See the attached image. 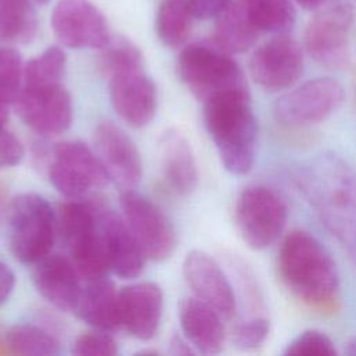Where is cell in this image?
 <instances>
[{
	"label": "cell",
	"instance_id": "cell-1",
	"mask_svg": "<svg viewBox=\"0 0 356 356\" xmlns=\"http://www.w3.org/2000/svg\"><path fill=\"white\" fill-rule=\"evenodd\" d=\"M277 270L289 293L312 312L334 314L339 309L337 264L325 246L310 232L295 229L284 238Z\"/></svg>",
	"mask_w": 356,
	"mask_h": 356
},
{
	"label": "cell",
	"instance_id": "cell-2",
	"mask_svg": "<svg viewBox=\"0 0 356 356\" xmlns=\"http://www.w3.org/2000/svg\"><path fill=\"white\" fill-rule=\"evenodd\" d=\"M298 184L327 229L356 266V177L334 153H321L298 172Z\"/></svg>",
	"mask_w": 356,
	"mask_h": 356
},
{
	"label": "cell",
	"instance_id": "cell-3",
	"mask_svg": "<svg viewBox=\"0 0 356 356\" xmlns=\"http://www.w3.org/2000/svg\"><path fill=\"white\" fill-rule=\"evenodd\" d=\"M203 122L224 168L235 175L248 174L254 163L257 142L250 95H229L204 103Z\"/></svg>",
	"mask_w": 356,
	"mask_h": 356
},
{
	"label": "cell",
	"instance_id": "cell-4",
	"mask_svg": "<svg viewBox=\"0 0 356 356\" xmlns=\"http://www.w3.org/2000/svg\"><path fill=\"white\" fill-rule=\"evenodd\" d=\"M103 203L88 195L68 199L57 211L58 235L85 281L110 273L99 231V211Z\"/></svg>",
	"mask_w": 356,
	"mask_h": 356
},
{
	"label": "cell",
	"instance_id": "cell-5",
	"mask_svg": "<svg viewBox=\"0 0 356 356\" xmlns=\"http://www.w3.org/2000/svg\"><path fill=\"white\" fill-rule=\"evenodd\" d=\"M178 74L188 90L203 104L229 95H249L241 67L216 44L186 46L178 58Z\"/></svg>",
	"mask_w": 356,
	"mask_h": 356
},
{
	"label": "cell",
	"instance_id": "cell-6",
	"mask_svg": "<svg viewBox=\"0 0 356 356\" xmlns=\"http://www.w3.org/2000/svg\"><path fill=\"white\" fill-rule=\"evenodd\" d=\"M6 220L8 249L18 261L35 264L51 252L58 235L57 211L43 196L32 192L15 196Z\"/></svg>",
	"mask_w": 356,
	"mask_h": 356
},
{
	"label": "cell",
	"instance_id": "cell-7",
	"mask_svg": "<svg viewBox=\"0 0 356 356\" xmlns=\"http://www.w3.org/2000/svg\"><path fill=\"white\" fill-rule=\"evenodd\" d=\"M286 217L284 199L267 185H248L236 197L235 227L241 239L253 250L273 245L284 231Z\"/></svg>",
	"mask_w": 356,
	"mask_h": 356
},
{
	"label": "cell",
	"instance_id": "cell-8",
	"mask_svg": "<svg viewBox=\"0 0 356 356\" xmlns=\"http://www.w3.org/2000/svg\"><path fill=\"white\" fill-rule=\"evenodd\" d=\"M46 168L51 185L67 199L88 196L110 181L96 150L81 140L56 143Z\"/></svg>",
	"mask_w": 356,
	"mask_h": 356
},
{
	"label": "cell",
	"instance_id": "cell-9",
	"mask_svg": "<svg viewBox=\"0 0 356 356\" xmlns=\"http://www.w3.org/2000/svg\"><path fill=\"white\" fill-rule=\"evenodd\" d=\"M342 85L330 76L306 81L284 93L274 104L275 121L286 129H302L325 121L343 103Z\"/></svg>",
	"mask_w": 356,
	"mask_h": 356
},
{
	"label": "cell",
	"instance_id": "cell-10",
	"mask_svg": "<svg viewBox=\"0 0 356 356\" xmlns=\"http://www.w3.org/2000/svg\"><path fill=\"white\" fill-rule=\"evenodd\" d=\"M355 11L349 4H328L310 19L305 31V47L320 65L341 70L350 60V31Z\"/></svg>",
	"mask_w": 356,
	"mask_h": 356
},
{
	"label": "cell",
	"instance_id": "cell-11",
	"mask_svg": "<svg viewBox=\"0 0 356 356\" xmlns=\"http://www.w3.org/2000/svg\"><path fill=\"white\" fill-rule=\"evenodd\" d=\"M120 207L147 260L160 263L172 256L177 234L168 217L154 202L135 189H125L120 195Z\"/></svg>",
	"mask_w": 356,
	"mask_h": 356
},
{
	"label": "cell",
	"instance_id": "cell-12",
	"mask_svg": "<svg viewBox=\"0 0 356 356\" xmlns=\"http://www.w3.org/2000/svg\"><path fill=\"white\" fill-rule=\"evenodd\" d=\"M106 76L110 102L118 117L132 128L149 125L157 113L159 95L143 64L127 65Z\"/></svg>",
	"mask_w": 356,
	"mask_h": 356
},
{
	"label": "cell",
	"instance_id": "cell-13",
	"mask_svg": "<svg viewBox=\"0 0 356 356\" xmlns=\"http://www.w3.org/2000/svg\"><path fill=\"white\" fill-rule=\"evenodd\" d=\"M249 72L253 82L264 92L277 93L289 89L303 72V51L296 40L280 33L253 51Z\"/></svg>",
	"mask_w": 356,
	"mask_h": 356
},
{
	"label": "cell",
	"instance_id": "cell-14",
	"mask_svg": "<svg viewBox=\"0 0 356 356\" xmlns=\"http://www.w3.org/2000/svg\"><path fill=\"white\" fill-rule=\"evenodd\" d=\"M14 104L24 124L42 136L60 135L72 122V100L63 83L22 86Z\"/></svg>",
	"mask_w": 356,
	"mask_h": 356
},
{
	"label": "cell",
	"instance_id": "cell-15",
	"mask_svg": "<svg viewBox=\"0 0 356 356\" xmlns=\"http://www.w3.org/2000/svg\"><path fill=\"white\" fill-rule=\"evenodd\" d=\"M51 28L58 42L70 49H103L111 39L103 14L90 0H58Z\"/></svg>",
	"mask_w": 356,
	"mask_h": 356
},
{
	"label": "cell",
	"instance_id": "cell-16",
	"mask_svg": "<svg viewBox=\"0 0 356 356\" xmlns=\"http://www.w3.org/2000/svg\"><path fill=\"white\" fill-rule=\"evenodd\" d=\"M95 150L110 178L122 191L135 189L143 174V163L134 139L117 124L102 121L93 132Z\"/></svg>",
	"mask_w": 356,
	"mask_h": 356
},
{
	"label": "cell",
	"instance_id": "cell-17",
	"mask_svg": "<svg viewBox=\"0 0 356 356\" xmlns=\"http://www.w3.org/2000/svg\"><path fill=\"white\" fill-rule=\"evenodd\" d=\"M99 231L110 273L124 280L139 277L147 259L122 214L103 203L99 211Z\"/></svg>",
	"mask_w": 356,
	"mask_h": 356
},
{
	"label": "cell",
	"instance_id": "cell-18",
	"mask_svg": "<svg viewBox=\"0 0 356 356\" xmlns=\"http://www.w3.org/2000/svg\"><path fill=\"white\" fill-rule=\"evenodd\" d=\"M182 273L195 298L210 305L224 318H231L235 314V291L211 256L202 250H191L184 260Z\"/></svg>",
	"mask_w": 356,
	"mask_h": 356
},
{
	"label": "cell",
	"instance_id": "cell-19",
	"mask_svg": "<svg viewBox=\"0 0 356 356\" xmlns=\"http://www.w3.org/2000/svg\"><path fill=\"white\" fill-rule=\"evenodd\" d=\"M32 281L43 299L65 313H74L85 282L68 254L51 252L33 264Z\"/></svg>",
	"mask_w": 356,
	"mask_h": 356
},
{
	"label": "cell",
	"instance_id": "cell-20",
	"mask_svg": "<svg viewBox=\"0 0 356 356\" xmlns=\"http://www.w3.org/2000/svg\"><path fill=\"white\" fill-rule=\"evenodd\" d=\"M163 305V291L154 282L140 281L121 288V327L139 341H150L159 331Z\"/></svg>",
	"mask_w": 356,
	"mask_h": 356
},
{
	"label": "cell",
	"instance_id": "cell-21",
	"mask_svg": "<svg viewBox=\"0 0 356 356\" xmlns=\"http://www.w3.org/2000/svg\"><path fill=\"white\" fill-rule=\"evenodd\" d=\"M178 317L182 335L203 355L220 353L225 343L222 316L203 300L189 296L181 300Z\"/></svg>",
	"mask_w": 356,
	"mask_h": 356
},
{
	"label": "cell",
	"instance_id": "cell-22",
	"mask_svg": "<svg viewBox=\"0 0 356 356\" xmlns=\"http://www.w3.org/2000/svg\"><path fill=\"white\" fill-rule=\"evenodd\" d=\"M74 314L92 328L113 332L121 327L120 291L108 275L83 282Z\"/></svg>",
	"mask_w": 356,
	"mask_h": 356
},
{
	"label": "cell",
	"instance_id": "cell-23",
	"mask_svg": "<svg viewBox=\"0 0 356 356\" xmlns=\"http://www.w3.org/2000/svg\"><path fill=\"white\" fill-rule=\"evenodd\" d=\"M160 156L164 177L179 195H189L197 184V165L188 138L170 128L160 138Z\"/></svg>",
	"mask_w": 356,
	"mask_h": 356
},
{
	"label": "cell",
	"instance_id": "cell-24",
	"mask_svg": "<svg viewBox=\"0 0 356 356\" xmlns=\"http://www.w3.org/2000/svg\"><path fill=\"white\" fill-rule=\"evenodd\" d=\"M216 18L214 44L221 50L236 54L256 43L260 29L252 21L243 0H231Z\"/></svg>",
	"mask_w": 356,
	"mask_h": 356
},
{
	"label": "cell",
	"instance_id": "cell-25",
	"mask_svg": "<svg viewBox=\"0 0 356 356\" xmlns=\"http://www.w3.org/2000/svg\"><path fill=\"white\" fill-rule=\"evenodd\" d=\"M6 345L15 355L56 356L61 353L58 338L47 328L31 323H18L6 332Z\"/></svg>",
	"mask_w": 356,
	"mask_h": 356
},
{
	"label": "cell",
	"instance_id": "cell-26",
	"mask_svg": "<svg viewBox=\"0 0 356 356\" xmlns=\"http://www.w3.org/2000/svg\"><path fill=\"white\" fill-rule=\"evenodd\" d=\"M193 18L188 0H161L156 17L159 39L168 47L181 46L191 33Z\"/></svg>",
	"mask_w": 356,
	"mask_h": 356
},
{
	"label": "cell",
	"instance_id": "cell-27",
	"mask_svg": "<svg viewBox=\"0 0 356 356\" xmlns=\"http://www.w3.org/2000/svg\"><path fill=\"white\" fill-rule=\"evenodd\" d=\"M38 31L36 14L29 0H0V38L28 43Z\"/></svg>",
	"mask_w": 356,
	"mask_h": 356
},
{
	"label": "cell",
	"instance_id": "cell-28",
	"mask_svg": "<svg viewBox=\"0 0 356 356\" xmlns=\"http://www.w3.org/2000/svg\"><path fill=\"white\" fill-rule=\"evenodd\" d=\"M248 13L260 32L285 33L295 24L291 0H243Z\"/></svg>",
	"mask_w": 356,
	"mask_h": 356
},
{
	"label": "cell",
	"instance_id": "cell-29",
	"mask_svg": "<svg viewBox=\"0 0 356 356\" xmlns=\"http://www.w3.org/2000/svg\"><path fill=\"white\" fill-rule=\"evenodd\" d=\"M65 53L60 47L51 46L25 64L22 86H44L61 83L65 74Z\"/></svg>",
	"mask_w": 356,
	"mask_h": 356
},
{
	"label": "cell",
	"instance_id": "cell-30",
	"mask_svg": "<svg viewBox=\"0 0 356 356\" xmlns=\"http://www.w3.org/2000/svg\"><path fill=\"white\" fill-rule=\"evenodd\" d=\"M24 64L21 54L11 47H0V96L10 104L18 99L24 85Z\"/></svg>",
	"mask_w": 356,
	"mask_h": 356
},
{
	"label": "cell",
	"instance_id": "cell-31",
	"mask_svg": "<svg viewBox=\"0 0 356 356\" xmlns=\"http://www.w3.org/2000/svg\"><path fill=\"white\" fill-rule=\"evenodd\" d=\"M284 356H337L334 341L321 330L307 328L299 332L284 349Z\"/></svg>",
	"mask_w": 356,
	"mask_h": 356
},
{
	"label": "cell",
	"instance_id": "cell-32",
	"mask_svg": "<svg viewBox=\"0 0 356 356\" xmlns=\"http://www.w3.org/2000/svg\"><path fill=\"white\" fill-rule=\"evenodd\" d=\"M71 352L76 356H115L118 355V342L111 331L92 328L75 338Z\"/></svg>",
	"mask_w": 356,
	"mask_h": 356
},
{
	"label": "cell",
	"instance_id": "cell-33",
	"mask_svg": "<svg viewBox=\"0 0 356 356\" xmlns=\"http://www.w3.org/2000/svg\"><path fill=\"white\" fill-rule=\"evenodd\" d=\"M270 334V320L264 314L250 316L236 324L232 342L241 350H252L264 343Z\"/></svg>",
	"mask_w": 356,
	"mask_h": 356
},
{
	"label": "cell",
	"instance_id": "cell-34",
	"mask_svg": "<svg viewBox=\"0 0 356 356\" xmlns=\"http://www.w3.org/2000/svg\"><path fill=\"white\" fill-rule=\"evenodd\" d=\"M25 156V149L21 140L7 131V128L0 129V170L11 168L22 161Z\"/></svg>",
	"mask_w": 356,
	"mask_h": 356
},
{
	"label": "cell",
	"instance_id": "cell-35",
	"mask_svg": "<svg viewBox=\"0 0 356 356\" xmlns=\"http://www.w3.org/2000/svg\"><path fill=\"white\" fill-rule=\"evenodd\" d=\"M191 8L193 11L195 18L206 19L211 17H217L231 0H188Z\"/></svg>",
	"mask_w": 356,
	"mask_h": 356
},
{
	"label": "cell",
	"instance_id": "cell-36",
	"mask_svg": "<svg viewBox=\"0 0 356 356\" xmlns=\"http://www.w3.org/2000/svg\"><path fill=\"white\" fill-rule=\"evenodd\" d=\"M15 286V275L10 266L0 257V306L11 296Z\"/></svg>",
	"mask_w": 356,
	"mask_h": 356
},
{
	"label": "cell",
	"instance_id": "cell-37",
	"mask_svg": "<svg viewBox=\"0 0 356 356\" xmlns=\"http://www.w3.org/2000/svg\"><path fill=\"white\" fill-rule=\"evenodd\" d=\"M168 349H170V353L178 355V356L195 353V349H193L192 345L188 342V339H186L185 337L178 335V334H175V335H172V337L170 338Z\"/></svg>",
	"mask_w": 356,
	"mask_h": 356
},
{
	"label": "cell",
	"instance_id": "cell-38",
	"mask_svg": "<svg viewBox=\"0 0 356 356\" xmlns=\"http://www.w3.org/2000/svg\"><path fill=\"white\" fill-rule=\"evenodd\" d=\"M305 10H321L331 4L334 0H295Z\"/></svg>",
	"mask_w": 356,
	"mask_h": 356
},
{
	"label": "cell",
	"instance_id": "cell-39",
	"mask_svg": "<svg viewBox=\"0 0 356 356\" xmlns=\"http://www.w3.org/2000/svg\"><path fill=\"white\" fill-rule=\"evenodd\" d=\"M8 106L10 103L0 96V129H4L8 121Z\"/></svg>",
	"mask_w": 356,
	"mask_h": 356
},
{
	"label": "cell",
	"instance_id": "cell-40",
	"mask_svg": "<svg viewBox=\"0 0 356 356\" xmlns=\"http://www.w3.org/2000/svg\"><path fill=\"white\" fill-rule=\"evenodd\" d=\"M345 355L348 356H356V337H352L346 341L345 348H343Z\"/></svg>",
	"mask_w": 356,
	"mask_h": 356
},
{
	"label": "cell",
	"instance_id": "cell-41",
	"mask_svg": "<svg viewBox=\"0 0 356 356\" xmlns=\"http://www.w3.org/2000/svg\"><path fill=\"white\" fill-rule=\"evenodd\" d=\"M7 204H6V202H4V197H3V195H1V192H0V222L3 221V218L6 217V213H7Z\"/></svg>",
	"mask_w": 356,
	"mask_h": 356
},
{
	"label": "cell",
	"instance_id": "cell-42",
	"mask_svg": "<svg viewBox=\"0 0 356 356\" xmlns=\"http://www.w3.org/2000/svg\"><path fill=\"white\" fill-rule=\"evenodd\" d=\"M38 3H40V4H46L49 0H36Z\"/></svg>",
	"mask_w": 356,
	"mask_h": 356
}]
</instances>
